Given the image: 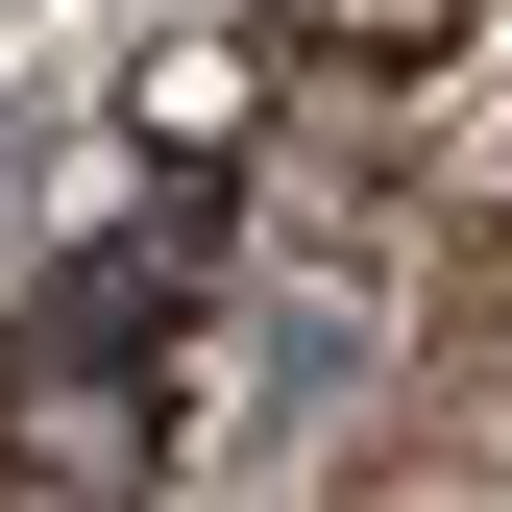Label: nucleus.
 I'll return each instance as SVG.
<instances>
[{"label":"nucleus","instance_id":"nucleus-1","mask_svg":"<svg viewBox=\"0 0 512 512\" xmlns=\"http://www.w3.org/2000/svg\"><path fill=\"white\" fill-rule=\"evenodd\" d=\"M439 25H464V0H269V49H342V74H366V49H391V74H415Z\"/></svg>","mask_w":512,"mask_h":512}]
</instances>
